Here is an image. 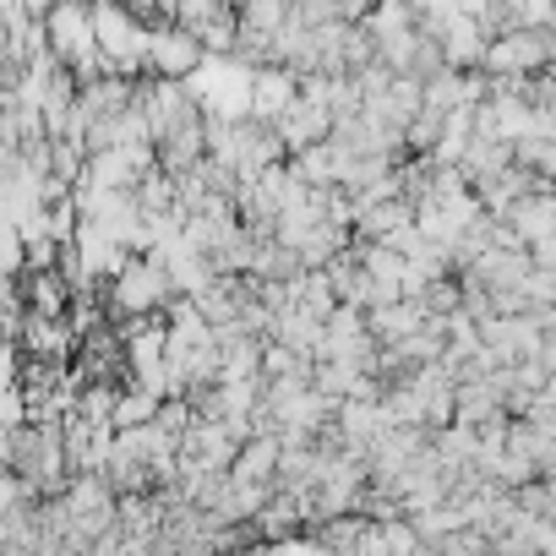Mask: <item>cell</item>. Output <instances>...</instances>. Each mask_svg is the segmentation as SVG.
Wrapping results in <instances>:
<instances>
[{
  "label": "cell",
  "mask_w": 556,
  "mask_h": 556,
  "mask_svg": "<svg viewBox=\"0 0 556 556\" xmlns=\"http://www.w3.org/2000/svg\"><path fill=\"white\" fill-rule=\"evenodd\" d=\"M88 17H93V50L104 55V72L131 83L137 66L148 61V23L131 17L126 7H115V0H93Z\"/></svg>",
  "instance_id": "6da1fadb"
},
{
  "label": "cell",
  "mask_w": 556,
  "mask_h": 556,
  "mask_svg": "<svg viewBox=\"0 0 556 556\" xmlns=\"http://www.w3.org/2000/svg\"><path fill=\"white\" fill-rule=\"evenodd\" d=\"M545 61H551L545 28H507V34L485 39V55H480V66L491 77H534V72H545Z\"/></svg>",
  "instance_id": "7a4b0ae2"
},
{
  "label": "cell",
  "mask_w": 556,
  "mask_h": 556,
  "mask_svg": "<svg viewBox=\"0 0 556 556\" xmlns=\"http://www.w3.org/2000/svg\"><path fill=\"white\" fill-rule=\"evenodd\" d=\"M45 23V50L61 66H77L83 55H93V17H88V0H55V7L39 17Z\"/></svg>",
  "instance_id": "3957f363"
},
{
  "label": "cell",
  "mask_w": 556,
  "mask_h": 556,
  "mask_svg": "<svg viewBox=\"0 0 556 556\" xmlns=\"http://www.w3.org/2000/svg\"><path fill=\"white\" fill-rule=\"evenodd\" d=\"M197 61H202V45L186 28H148V61L142 66H153L164 83H186L197 72Z\"/></svg>",
  "instance_id": "277c9868"
},
{
  "label": "cell",
  "mask_w": 556,
  "mask_h": 556,
  "mask_svg": "<svg viewBox=\"0 0 556 556\" xmlns=\"http://www.w3.org/2000/svg\"><path fill=\"white\" fill-rule=\"evenodd\" d=\"M169 295V278L159 262H126L121 267V285H115V306L121 312H153Z\"/></svg>",
  "instance_id": "5b68a950"
}]
</instances>
